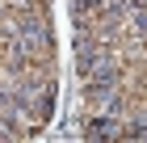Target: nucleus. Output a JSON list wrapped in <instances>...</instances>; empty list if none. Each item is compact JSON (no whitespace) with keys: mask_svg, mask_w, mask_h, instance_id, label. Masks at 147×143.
Instances as JSON below:
<instances>
[{"mask_svg":"<svg viewBox=\"0 0 147 143\" xmlns=\"http://www.w3.org/2000/svg\"><path fill=\"white\" fill-rule=\"evenodd\" d=\"M105 135H118V122H109V118H101V122H92V131H88V139H105Z\"/></svg>","mask_w":147,"mask_h":143,"instance_id":"nucleus-1","label":"nucleus"}]
</instances>
